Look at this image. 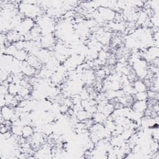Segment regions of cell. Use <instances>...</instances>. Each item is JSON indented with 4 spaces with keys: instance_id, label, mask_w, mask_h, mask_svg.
Instances as JSON below:
<instances>
[{
    "instance_id": "cell-1",
    "label": "cell",
    "mask_w": 159,
    "mask_h": 159,
    "mask_svg": "<svg viewBox=\"0 0 159 159\" xmlns=\"http://www.w3.org/2000/svg\"><path fill=\"white\" fill-rule=\"evenodd\" d=\"M40 1H22L18 5L19 12L25 17L35 20L43 14V8L40 4Z\"/></svg>"
},
{
    "instance_id": "cell-2",
    "label": "cell",
    "mask_w": 159,
    "mask_h": 159,
    "mask_svg": "<svg viewBox=\"0 0 159 159\" xmlns=\"http://www.w3.org/2000/svg\"><path fill=\"white\" fill-rule=\"evenodd\" d=\"M134 73L139 79L143 80L147 78L149 73V66L148 62L144 59L140 58L137 60L132 65Z\"/></svg>"
},
{
    "instance_id": "cell-3",
    "label": "cell",
    "mask_w": 159,
    "mask_h": 159,
    "mask_svg": "<svg viewBox=\"0 0 159 159\" xmlns=\"http://www.w3.org/2000/svg\"><path fill=\"white\" fill-rule=\"evenodd\" d=\"M35 25V20L29 17H24L16 30L24 36L25 34L29 33Z\"/></svg>"
},
{
    "instance_id": "cell-4",
    "label": "cell",
    "mask_w": 159,
    "mask_h": 159,
    "mask_svg": "<svg viewBox=\"0 0 159 159\" xmlns=\"http://www.w3.org/2000/svg\"><path fill=\"white\" fill-rule=\"evenodd\" d=\"M40 43L42 48L52 50L57 43L55 35L53 34L43 35L41 36Z\"/></svg>"
},
{
    "instance_id": "cell-5",
    "label": "cell",
    "mask_w": 159,
    "mask_h": 159,
    "mask_svg": "<svg viewBox=\"0 0 159 159\" xmlns=\"http://www.w3.org/2000/svg\"><path fill=\"white\" fill-rule=\"evenodd\" d=\"M98 12L106 22L114 21L116 12L112 9L107 7H99L97 9Z\"/></svg>"
},
{
    "instance_id": "cell-6",
    "label": "cell",
    "mask_w": 159,
    "mask_h": 159,
    "mask_svg": "<svg viewBox=\"0 0 159 159\" xmlns=\"http://www.w3.org/2000/svg\"><path fill=\"white\" fill-rule=\"evenodd\" d=\"M159 48L156 46H151L146 48L142 55V58L147 62L153 61L154 60L158 58Z\"/></svg>"
},
{
    "instance_id": "cell-7",
    "label": "cell",
    "mask_w": 159,
    "mask_h": 159,
    "mask_svg": "<svg viewBox=\"0 0 159 159\" xmlns=\"http://www.w3.org/2000/svg\"><path fill=\"white\" fill-rule=\"evenodd\" d=\"M158 116L152 117L149 116H143L139 122V125L143 129L153 128L155 126H158Z\"/></svg>"
},
{
    "instance_id": "cell-8",
    "label": "cell",
    "mask_w": 159,
    "mask_h": 159,
    "mask_svg": "<svg viewBox=\"0 0 159 159\" xmlns=\"http://www.w3.org/2000/svg\"><path fill=\"white\" fill-rule=\"evenodd\" d=\"M95 79V72L91 68L84 70L80 75V80L84 84L90 85L94 82Z\"/></svg>"
},
{
    "instance_id": "cell-9",
    "label": "cell",
    "mask_w": 159,
    "mask_h": 159,
    "mask_svg": "<svg viewBox=\"0 0 159 159\" xmlns=\"http://www.w3.org/2000/svg\"><path fill=\"white\" fill-rule=\"evenodd\" d=\"M45 136L46 135H45L42 132L35 131L33 135L29 138V139H30V145L37 147L38 148L40 147L45 141Z\"/></svg>"
},
{
    "instance_id": "cell-10",
    "label": "cell",
    "mask_w": 159,
    "mask_h": 159,
    "mask_svg": "<svg viewBox=\"0 0 159 159\" xmlns=\"http://www.w3.org/2000/svg\"><path fill=\"white\" fill-rule=\"evenodd\" d=\"M52 151L50 147L47 145H43L37 149L34 155V158H48L52 157Z\"/></svg>"
},
{
    "instance_id": "cell-11",
    "label": "cell",
    "mask_w": 159,
    "mask_h": 159,
    "mask_svg": "<svg viewBox=\"0 0 159 159\" xmlns=\"http://www.w3.org/2000/svg\"><path fill=\"white\" fill-rule=\"evenodd\" d=\"M37 70L30 66L27 61H24L22 62L21 65V72L26 77H32L35 76L37 73Z\"/></svg>"
},
{
    "instance_id": "cell-12",
    "label": "cell",
    "mask_w": 159,
    "mask_h": 159,
    "mask_svg": "<svg viewBox=\"0 0 159 159\" xmlns=\"http://www.w3.org/2000/svg\"><path fill=\"white\" fill-rule=\"evenodd\" d=\"M148 107L147 101H134L132 104L131 108L133 111L144 114Z\"/></svg>"
},
{
    "instance_id": "cell-13",
    "label": "cell",
    "mask_w": 159,
    "mask_h": 159,
    "mask_svg": "<svg viewBox=\"0 0 159 159\" xmlns=\"http://www.w3.org/2000/svg\"><path fill=\"white\" fill-rule=\"evenodd\" d=\"M66 76H67L66 74L61 73L58 71H55L52 73L50 78L52 84L55 86H58L59 84H61L65 81Z\"/></svg>"
},
{
    "instance_id": "cell-14",
    "label": "cell",
    "mask_w": 159,
    "mask_h": 159,
    "mask_svg": "<svg viewBox=\"0 0 159 159\" xmlns=\"http://www.w3.org/2000/svg\"><path fill=\"white\" fill-rule=\"evenodd\" d=\"M14 114L15 111L14 107L6 105L1 107V117H2L4 120H11Z\"/></svg>"
},
{
    "instance_id": "cell-15",
    "label": "cell",
    "mask_w": 159,
    "mask_h": 159,
    "mask_svg": "<svg viewBox=\"0 0 159 159\" xmlns=\"http://www.w3.org/2000/svg\"><path fill=\"white\" fill-rule=\"evenodd\" d=\"M86 45L89 49L94 50L98 52H99L101 50H102L104 47V45L94 37H92L90 39H89L86 42Z\"/></svg>"
},
{
    "instance_id": "cell-16",
    "label": "cell",
    "mask_w": 159,
    "mask_h": 159,
    "mask_svg": "<svg viewBox=\"0 0 159 159\" xmlns=\"http://www.w3.org/2000/svg\"><path fill=\"white\" fill-rule=\"evenodd\" d=\"M32 67L35 68L36 70H40L42 67V63L38 58V57L34 55L29 54V56L25 60Z\"/></svg>"
},
{
    "instance_id": "cell-17",
    "label": "cell",
    "mask_w": 159,
    "mask_h": 159,
    "mask_svg": "<svg viewBox=\"0 0 159 159\" xmlns=\"http://www.w3.org/2000/svg\"><path fill=\"white\" fill-rule=\"evenodd\" d=\"M132 86L134 88L135 93L147 91L148 88V86L146 84L145 82L141 79H136L133 81Z\"/></svg>"
},
{
    "instance_id": "cell-18",
    "label": "cell",
    "mask_w": 159,
    "mask_h": 159,
    "mask_svg": "<svg viewBox=\"0 0 159 159\" xmlns=\"http://www.w3.org/2000/svg\"><path fill=\"white\" fill-rule=\"evenodd\" d=\"M109 140L111 145L113 147H120L126 142L121 137L120 135H112L109 138Z\"/></svg>"
},
{
    "instance_id": "cell-19",
    "label": "cell",
    "mask_w": 159,
    "mask_h": 159,
    "mask_svg": "<svg viewBox=\"0 0 159 159\" xmlns=\"http://www.w3.org/2000/svg\"><path fill=\"white\" fill-rule=\"evenodd\" d=\"M75 116L79 122H83L88 119H92V114L85 109H82L78 111L75 114Z\"/></svg>"
},
{
    "instance_id": "cell-20",
    "label": "cell",
    "mask_w": 159,
    "mask_h": 159,
    "mask_svg": "<svg viewBox=\"0 0 159 159\" xmlns=\"http://www.w3.org/2000/svg\"><path fill=\"white\" fill-rule=\"evenodd\" d=\"M108 27L115 31H124L125 29V25L123 22H108Z\"/></svg>"
},
{
    "instance_id": "cell-21",
    "label": "cell",
    "mask_w": 159,
    "mask_h": 159,
    "mask_svg": "<svg viewBox=\"0 0 159 159\" xmlns=\"http://www.w3.org/2000/svg\"><path fill=\"white\" fill-rule=\"evenodd\" d=\"M107 116L104 114L102 112L96 111L94 113L92 116V120H93L94 123H99V124H104L105 121L107 119Z\"/></svg>"
},
{
    "instance_id": "cell-22",
    "label": "cell",
    "mask_w": 159,
    "mask_h": 159,
    "mask_svg": "<svg viewBox=\"0 0 159 159\" xmlns=\"http://www.w3.org/2000/svg\"><path fill=\"white\" fill-rule=\"evenodd\" d=\"M35 130L32 125H25L22 127V137L25 139H29L34 133Z\"/></svg>"
},
{
    "instance_id": "cell-23",
    "label": "cell",
    "mask_w": 159,
    "mask_h": 159,
    "mask_svg": "<svg viewBox=\"0 0 159 159\" xmlns=\"http://www.w3.org/2000/svg\"><path fill=\"white\" fill-rule=\"evenodd\" d=\"M149 19L148 14L144 10L138 11V17L136 21V24L138 25H143V24Z\"/></svg>"
},
{
    "instance_id": "cell-24",
    "label": "cell",
    "mask_w": 159,
    "mask_h": 159,
    "mask_svg": "<svg viewBox=\"0 0 159 159\" xmlns=\"http://www.w3.org/2000/svg\"><path fill=\"white\" fill-rule=\"evenodd\" d=\"M29 56V53L25 50H18L14 55V58L20 61H25Z\"/></svg>"
},
{
    "instance_id": "cell-25",
    "label": "cell",
    "mask_w": 159,
    "mask_h": 159,
    "mask_svg": "<svg viewBox=\"0 0 159 159\" xmlns=\"http://www.w3.org/2000/svg\"><path fill=\"white\" fill-rule=\"evenodd\" d=\"M7 88H8V93L12 94L14 96H16L19 93V91L20 89V84L12 82L9 83Z\"/></svg>"
},
{
    "instance_id": "cell-26",
    "label": "cell",
    "mask_w": 159,
    "mask_h": 159,
    "mask_svg": "<svg viewBox=\"0 0 159 159\" xmlns=\"http://www.w3.org/2000/svg\"><path fill=\"white\" fill-rule=\"evenodd\" d=\"M133 99L135 101H147L148 99V96L147 91L137 92L133 96Z\"/></svg>"
},
{
    "instance_id": "cell-27",
    "label": "cell",
    "mask_w": 159,
    "mask_h": 159,
    "mask_svg": "<svg viewBox=\"0 0 159 159\" xmlns=\"http://www.w3.org/2000/svg\"><path fill=\"white\" fill-rule=\"evenodd\" d=\"M22 127L20 125H12V127L11 128V132L14 137H22Z\"/></svg>"
},
{
    "instance_id": "cell-28",
    "label": "cell",
    "mask_w": 159,
    "mask_h": 159,
    "mask_svg": "<svg viewBox=\"0 0 159 159\" xmlns=\"http://www.w3.org/2000/svg\"><path fill=\"white\" fill-rule=\"evenodd\" d=\"M135 132V130L130 129V128H127V129H124V130H123V132L121 133V134L120 135L124 140L127 141L130 139V137Z\"/></svg>"
},
{
    "instance_id": "cell-29",
    "label": "cell",
    "mask_w": 159,
    "mask_h": 159,
    "mask_svg": "<svg viewBox=\"0 0 159 159\" xmlns=\"http://www.w3.org/2000/svg\"><path fill=\"white\" fill-rule=\"evenodd\" d=\"M121 89H122V91H124V93L126 95L133 96L135 93L134 88V87H133V86L131 83L129 84L124 86L123 87H122Z\"/></svg>"
},
{
    "instance_id": "cell-30",
    "label": "cell",
    "mask_w": 159,
    "mask_h": 159,
    "mask_svg": "<svg viewBox=\"0 0 159 159\" xmlns=\"http://www.w3.org/2000/svg\"><path fill=\"white\" fill-rule=\"evenodd\" d=\"M80 98L81 100H86L91 98V95H90V92L88 89V88H83L78 93Z\"/></svg>"
},
{
    "instance_id": "cell-31",
    "label": "cell",
    "mask_w": 159,
    "mask_h": 159,
    "mask_svg": "<svg viewBox=\"0 0 159 159\" xmlns=\"http://www.w3.org/2000/svg\"><path fill=\"white\" fill-rule=\"evenodd\" d=\"M18 50L16 47L14 43H11L9 45H7L6 48V52L5 54H7L9 55H11L12 57H14L15 54L16 53L17 51Z\"/></svg>"
},
{
    "instance_id": "cell-32",
    "label": "cell",
    "mask_w": 159,
    "mask_h": 159,
    "mask_svg": "<svg viewBox=\"0 0 159 159\" xmlns=\"http://www.w3.org/2000/svg\"><path fill=\"white\" fill-rule=\"evenodd\" d=\"M106 98L107 99L108 101L110 100H114L116 99L117 94V91H114V90H107L104 91Z\"/></svg>"
}]
</instances>
